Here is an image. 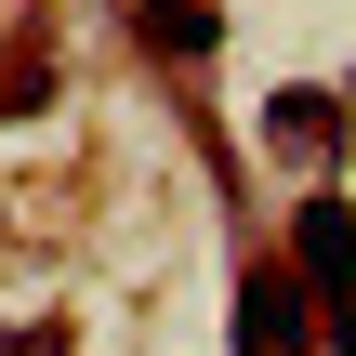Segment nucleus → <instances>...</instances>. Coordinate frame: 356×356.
Segmentation results:
<instances>
[{
  "mask_svg": "<svg viewBox=\"0 0 356 356\" xmlns=\"http://www.w3.org/2000/svg\"><path fill=\"white\" fill-rule=\"evenodd\" d=\"M330 330H343V356H356V291H343V317H330Z\"/></svg>",
  "mask_w": 356,
  "mask_h": 356,
  "instance_id": "nucleus-7",
  "label": "nucleus"
},
{
  "mask_svg": "<svg viewBox=\"0 0 356 356\" xmlns=\"http://www.w3.org/2000/svg\"><path fill=\"white\" fill-rule=\"evenodd\" d=\"M264 145H291V159H330V145H343V106H330V92H277V106H264Z\"/></svg>",
  "mask_w": 356,
  "mask_h": 356,
  "instance_id": "nucleus-3",
  "label": "nucleus"
},
{
  "mask_svg": "<svg viewBox=\"0 0 356 356\" xmlns=\"http://www.w3.org/2000/svg\"><path fill=\"white\" fill-rule=\"evenodd\" d=\"M0 356H66V330H13V343H0Z\"/></svg>",
  "mask_w": 356,
  "mask_h": 356,
  "instance_id": "nucleus-6",
  "label": "nucleus"
},
{
  "mask_svg": "<svg viewBox=\"0 0 356 356\" xmlns=\"http://www.w3.org/2000/svg\"><path fill=\"white\" fill-rule=\"evenodd\" d=\"M145 40H159V53H185V66H198V53H211V40H225V13H211V0H145Z\"/></svg>",
  "mask_w": 356,
  "mask_h": 356,
  "instance_id": "nucleus-4",
  "label": "nucleus"
},
{
  "mask_svg": "<svg viewBox=\"0 0 356 356\" xmlns=\"http://www.w3.org/2000/svg\"><path fill=\"white\" fill-rule=\"evenodd\" d=\"M40 79H53V26H26V40L0 53V119H26V106H40Z\"/></svg>",
  "mask_w": 356,
  "mask_h": 356,
  "instance_id": "nucleus-5",
  "label": "nucleus"
},
{
  "mask_svg": "<svg viewBox=\"0 0 356 356\" xmlns=\"http://www.w3.org/2000/svg\"><path fill=\"white\" fill-rule=\"evenodd\" d=\"M238 356H304V291L277 264H251V291H238Z\"/></svg>",
  "mask_w": 356,
  "mask_h": 356,
  "instance_id": "nucleus-1",
  "label": "nucleus"
},
{
  "mask_svg": "<svg viewBox=\"0 0 356 356\" xmlns=\"http://www.w3.org/2000/svg\"><path fill=\"white\" fill-rule=\"evenodd\" d=\"M291 238H304V277L343 304V291H356V211H343V198H304V211H291Z\"/></svg>",
  "mask_w": 356,
  "mask_h": 356,
  "instance_id": "nucleus-2",
  "label": "nucleus"
}]
</instances>
